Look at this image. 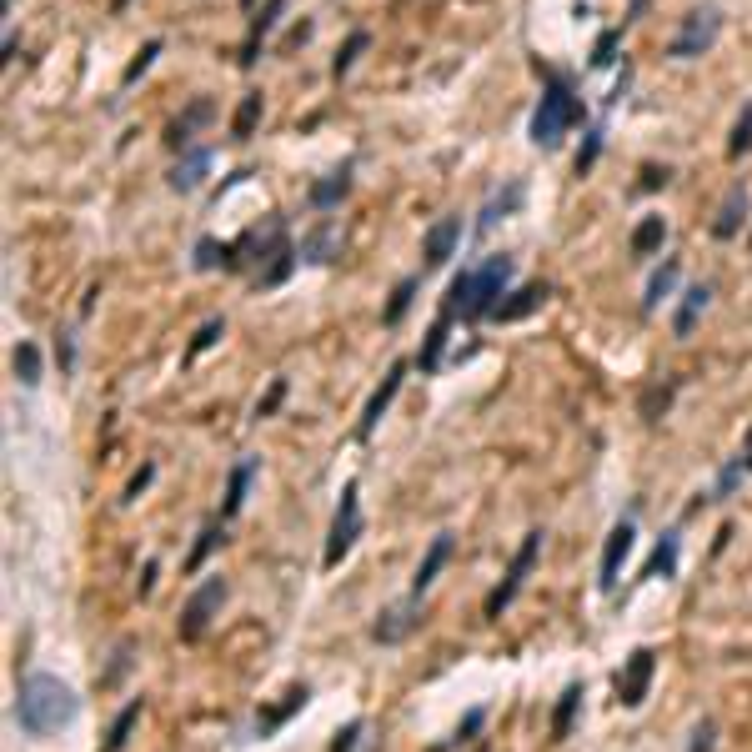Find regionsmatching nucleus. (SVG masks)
Masks as SVG:
<instances>
[{"label": "nucleus", "mask_w": 752, "mask_h": 752, "mask_svg": "<svg viewBox=\"0 0 752 752\" xmlns=\"http://www.w3.org/2000/svg\"><path fill=\"white\" fill-rule=\"evenodd\" d=\"M136 722H141V697H131V702L116 712V722H111V732H106V742H101L96 752H126V742H131Z\"/></svg>", "instance_id": "5701e85b"}, {"label": "nucleus", "mask_w": 752, "mask_h": 752, "mask_svg": "<svg viewBox=\"0 0 752 752\" xmlns=\"http://www.w3.org/2000/svg\"><path fill=\"white\" fill-rule=\"evenodd\" d=\"M742 477H752V472H747V462H742V452H737V457L717 472V487L707 492V502H727V497H732V487H737Z\"/></svg>", "instance_id": "7c9ffc66"}, {"label": "nucleus", "mask_w": 752, "mask_h": 752, "mask_svg": "<svg viewBox=\"0 0 752 752\" xmlns=\"http://www.w3.org/2000/svg\"><path fill=\"white\" fill-rule=\"evenodd\" d=\"M742 462H747V472H752V427H747V442H742Z\"/></svg>", "instance_id": "3c124183"}, {"label": "nucleus", "mask_w": 752, "mask_h": 752, "mask_svg": "<svg viewBox=\"0 0 752 752\" xmlns=\"http://www.w3.org/2000/svg\"><path fill=\"white\" fill-rule=\"evenodd\" d=\"M281 402H286V376H276L271 392L256 402V417H261V422H266V417H276V407H281Z\"/></svg>", "instance_id": "79ce46f5"}, {"label": "nucleus", "mask_w": 752, "mask_h": 752, "mask_svg": "<svg viewBox=\"0 0 752 752\" xmlns=\"http://www.w3.org/2000/svg\"><path fill=\"white\" fill-rule=\"evenodd\" d=\"M667 186V166H642V191H657Z\"/></svg>", "instance_id": "de8ad7c7"}, {"label": "nucleus", "mask_w": 752, "mask_h": 752, "mask_svg": "<svg viewBox=\"0 0 752 752\" xmlns=\"http://www.w3.org/2000/svg\"><path fill=\"white\" fill-rule=\"evenodd\" d=\"M447 331H452V316L442 311V316L432 321V331H427L422 351H417V366H422V371H437V366H442V351H447Z\"/></svg>", "instance_id": "393cba45"}, {"label": "nucleus", "mask_w": 752, "mask_h": 752, "mask_svg": "<svg viewBox=\"0 0 752 752\" xmlns=\"http://www.w3.org/2000/svg\"><path fill=\"white\" fill-rule=\"evenodd\" d=\"M512 276H517L512 256H487L482 266H472V271L452 276L442 311H447V316H457V311H462V321H482V316H492V311L502 306V296H507Z\"/></svg>", "instance_id": "f03ea898"}, {"label": "nucleus", "mask_w": 752, "mask_h": 752, "mask_svg": "<svg viewBox=\"0 0 752 752\" xmlns=\"http://www.w3.org/2000/svg\"><path fill=\"white\" fill-rule=\"evenodd\" d=\"M281 11H286V0H266V6H261V16L251 21V41H246V56H241V66H251V61H256V51H261V41L271 36V26L281 21Z\"/></svg>", "instance_id": "a878e982"}, {"label": "nucleus", "mask_w": 752, "mask_h": 752, "mask_svg": "<svg viewBox=\"0 0 752 752\" xmlns=\"http://www.w3.org/2000/svg\"><path fill=\"white\" fill-rule=\"evenodd\" d=\"M156 56H161V41H146V46L136 51V61L126 66V76H121V86H136V81H141V76L151 71V61H156Z\"/></svg>", "instance_id": "58836bf2"}, {"label": "nucleus", "mask_w": 752, "mask_h": 752, "mask_svg": "<svg viewBox=\"0 0 752 752\" xmlns=\"http://www.w3.org/2000/svg\"><path fill=\"white\" fill-rule=\"evenodd\" d=\"M221 336H226V321H221V316L201 321V331H196V336H191V346H186V361H196L201 351H211V346H216Z\"/></svg>", "instance_id": "f704fd0d"}, {"label": "nucleus", "mask_w": 752, "mask_h": 752, "mask_svg": "<svg viewBox=\"0 0 752 752\" xmlns=\"http://www.w3.org/2000/svg\"><path fill=\"white\" fill-rule=\"evenodd\" d=\"M412 296H417V281L407 276V281H397V291H392V301H387V311H382V321L387 326H397L402 316H407V306H412Z\"/></svg>", "instance_id": "4c0bfd02"}, {"label": "nucleus", "mask_w": 752, "mask_h": 752, "mask_svg": "<svg viewBox=\"0 0 752 752\" xmlns=\"http://www.w3.org/2000/svg\"><path fill=\"white\" fill-rule=\"evenodd\" d=\"M81 717V697L71 682H61L56 672H31L21 677V692H16V722L26 737H51L61 727H71Z\"/></svg>", "instance_id": "f257e3e1"}, {"label": "nucleus", "mask_w": 752, "mask_h": 752, "mask_svg": "<svg viewBox=\"0 0 752 752\" xmlns=\"http://www.w3.org/2000/svg\"><path fill=\"white\" fill-rule=\"evenodd\" d=\"M517 206H522V186H507L502 196H492V201H487V211H482L477 231H492V226H497V221H502L507 211H517Z\"/></svg>", "instance_id": "c756f323"}, {"label": "nucleus", "mask_w": 752, "mask_h": 752, "mask_svg": "<svg viewBox=\"0 0 752 752\" xmlns=\"http://www.w3.org/2000/svg\"><path fill=\"white\" fill-rule=\"evenodd\" d=\"M251 477H256V457H241L226 477V502H221V522H231L241 507H246V492H251Z\"/></svg>", "instance_id": "4468645a"}, {"label": "nucleus", "mask_w": 752, "mask_h": 752, "mask_svg": "<svg viewBox=\"0 0 752 752\" xmlns=\"http://www.w3.org/2000/svg\"><path fill=\"white\" fill-rule=\"evenodd\" d=\"M447 557H452V532H437L432 547H427V557H422V567H417V577H412V597H422L437 582V572L447 567Z\"/></svg>", "instance_id": "2eb2a0df"}, {"label": "nucleus", "mask_w": 752, "mask_h": 752, "mask_svg": "<svg viewBox=\"0 0 752 752\" xmlns=\"http://www.w3.org/2000/svg\"><path fill=\"white\" fill-rule=\"evenodd\" d=\"M256 121H261V91H246L241 106H236V116H231V136H236V141H251V136H256Z\"/></svg>", "instance_id": "cd10ccee"}, {"label": "nucleus", "mask_w": 752, "mask_h": 752, "mask_svg": "<svg viewBox=\"0 0 752 752\" xmlns=\"http://www.w3.org/2000/svg\"><path fill=\"white\" fill-rule=\"evenodd\" d=\"M652 672H657V652L652 647H637L617 677V692H622V707H642L647 702V687H652Z\"/></svg>", "instance_id": "9d476101"}, {"label": "nucleus", "mask_w": 752, "mask_h": 752, "mask_svg": "<svg viewBox=\"0 0 752 752\" xmlns=\"http://www.w3.org/2000/svg\"><path fill=\"white\" fill-rule=\"evenodd\" d=\"M211 116H216V106H211L206 96H201V101H191V111H186L181 121H171V131H166V146H171V151H191V131H196V126H206Z\"/></svg>", "instance_id": "dca6fc26"}, {"label": "nucleus", "mask_w": 752, "mask_h": 752, "mask_svg": "<svg viewBox=\"0 0 752 752\" xmlns=\"http://www.w3.org/2000/svg\"><path fill=\"white\" fill-rule=\"evenodd\" d=\"M241 6H256V0H241Z\"/></svg>", "instance_id": "864d4df0"}, {"label": "nucleus", "mask_w": 752, "mask_h": 752, "mask_svg": "<svg viewBox=\"0 0 752 752\" xmlns=\"http://www.w3.org/2000/svg\"><path fill=\"white\" fill-rule=\"evenodd\" d=\"M707 301H712V286H687V291H682V306H677V316H672V331H677V336H692V326H697V316L707 311Z\"/></svg>", "instance_id": "4be33fe9"}, {"label": "nucleus", "mask_w": 752, "mask_h": 752, "mask_svg": "<svg viewBox=\"0 0 752 752\" xmlns=\"http://www.w3.org/2000/svg\"><path fill=\"white\" fill-rule=\"evenodd\" d=\"M717 36H722V11L717 6H697V11L682 16L677 36L667 41V56L672 61H697V56H707L717 46Z\"/></svg>", "instance_id": "20e7f679"}, {"label": "nucleus", "mask_w": 752, "mask_h": 752, "mask_svg": "<svg viewBox=\"0 0 752 752\" xmlns=\"http://www.w3.org/2000/svg\"><path fill=\"white\" fill-rule=\"evenodd\" d=\"M211 161H216V156H211L206 146H191V151H181V161L171 166V191H181V196H186V191H196V186L206 181Z\"/></svg>", "instance_id": "f8f14e48"}, {"label": "nucleus", "mask_w": 752, "mask_h": 752, "mask_svg": "<svg viewBox=\"0 0 752 752\" xmlns=\"http://www.w3.org/2000/svg\"><path fill=\"white\" fill-rule=\"evenodd\" d=\"M156 587V562H146V572H141V592H151Z\"/></svg>", "instance_id": "8fccbe9b"}, {"label": "nucleus", "mask_w": 752, "mask_h": 752, "mask_svg": "<svg viewBox=\"0 0 752 752\" xmlns=\"http://www.w3.org/2000/svg\"><path fill=\"white\" fill-rule=\"evenodd\" d=\"M542 301H547V286H542V281H532V286L512 291V301H502V306L492 311V321H522V316H532Z\"/></svg>", "instance_id": "a211bd4d"}, {"label": "nucleus", "mask_w": 752, "mask_h": 752, "mask_svg": "<svg viewBox=\"0 0 752 752\" xmlns=\"http://www.w3.org/2000/svg\"><path fill=\"white\" fill-rule=\"evenodd\" d=\"M747 146H752V106H747V111L737 116V126H732V141H727V156L737 161V156H742Z\"/></svg>", "instance_id": "ea45409f"}, {"label": "nucleus", "mask_w": 752, "mask_h": 752, "mask_svg": "<svg viewBox=\"0 0 752 752\" xmlns=\"http://www.w3.org/2000/svg\"><path fill=\"white\" fill-rule=\"evenodd\" d=\"M151 477H156V467H151V462H146V467H141V472H136V477H131V487H126V502H136V497H141V492H146V487H151Z\"/></svg>", "instance_id": "a18cd8bd"}, {"label": "nucleus", "mask_w": 752, "mask_h": 752, "mask_svg": "<svg viewBox=\"0 0 752 752\" xmlns=\"http://www.w3.org/2000/svg\"><path fill=\"white\" fill-rule=\"evenodd\" d=\"M577 121H582V101L572 96V81H567L562 71H547V91H542V101H537V111H532V146L557 151L562 136H567Z\"/></svg>", "instance_id": "7ed1b4c3"}, {"label": "nucleus", "mask_w": 752, "mask_h": 752, "mask_svg": "<svg viewBox=\"0 0 752 752\" xmlns=\"http://www.w3.org/2000/svg\"><path fill=\"white\" fill-rule=\"evenodd\" d=\"M366 46H371V36H366V31H351V36H346V46H341V51H336V61H331V76L341 81V76L356 66V56H361Z\"/></svg>", "instance_id": "2f4dec72"}, {"label": "nucleus", "mask_w": 752, "mask_h": 752, "mask_svg": "<svg viewBox=\"0 0 752 752\" xmlns=\"http://www.w3.org/2000/svg\"><path fill=\"white\" fill-rule=\"evenodd\" d=\"M361 727H366L361 717H356V722H346V727L336 732V742H331L326 752H356V737H361Z\"/></svg>", "instance_id": "c03bdc74"}, {"label": "nucleus", "mask_w": 752, "mask_h": 752, "mask_svg": "<svg viewBox=\"0 0 752 752\" xmlns=\"http://www.w3.org/2000/svg\"><path fill=\"white\" fill-rule=\"evenodd\" d=\"M712 747H717V722H697V727H692L687 752H712Z\"/></svg>", "instance_id": "37998d69"}, {"label": "nucleus", "mask_w": 752, "mask_h": 752, "mask_svg": "<svg viewBox=\"0 0 752 752\" xmlns=\"http://www.w3.org/2000/svg\"><path fill=\"white\" fill-rule=\"evenodd\" d=\"M482 722H487V712H482V707H472V712L462 717V727H457V742H472V732H477Z\"/></svg>", "instance_id": "49530a36"}, {"label": "nucleus", "mask_w": 752, "mask_h": 752, "mask_svg": "<svg viewBox=\"0 0 752 752\" xmlns=\"http://www.w3.org/2000/svg\"><path fill=\"white\" fill-rule=\"evenodd\" d=\"M457 241H462V216H442L432 231H427V241H422V256H427V271H437V266H447L452 256H457Z\"/></svg>", "instance_id": "9b49d317"}, {"label": "nucleus", "mask_w": 752, "mask_h": 752, "mask_svg": "<svg viewBox=\"0 0 752 752\" xmlns=\"http://www.w3.org/2000/svg\"><path fill=\"white\" fill-rule=\"evenodd\" d=\"M221 602H226V582H221V577H211L206 587H196V592H191V602L181 607V622H176L181 642H201V637L211 632V622H216Z\"/></svg>", "instance_id": "0eeeda50"}, {"label": "nucleus", "mask_w": 752, "mask_h": 752, "mask_svg": "<svg viewBox=\"0 0 752 752\" xmlns=\"http://www.w3.org/2000/svg\"><path fill=\"white\" fill-rule=\"evenodd\" d=\"M617 46H622V26L602 31V36H597V46H592V71H607V66L617 61Z\"/></svg>", "instance_id": "e433bc0d"}, {"label": "nucleus", "mask_w": 752, "mask_h": 752, "mask_svg": "<svg viewBox=\"0 0 752 752\" xmlns=\"http://www.w3.org/2000/svg\"><path fill=\"white\" fill-rule=\"evenodd\" d=\"M742 216H747V186H732V191H727V201L717 206L712 236H717V241H732V236H737V226H742Z\"/></svg>", "instance_id": "f3484780"}, {"label": "nucleus", "mask_w": 752, "mask_h": 752, "mask_svg": "<svg viewBox=\"0 0 752 752\" xmlns=\"http://www.w3.org/2000/svg\"><path fill=\"white\" fill-rule=\"evenodd\" d=\"M216 266H231V246L201 236V241H196V271H216Z\"/></svg>", "instance_id": "72a5a7b5"}, {"label": "nucleus", "mask_w": 752, "mask_h": 752, "mask_svg": "<svg viewBox=\"0 0 752 752\" xmlns=\"http://www.w3.org/2000/svg\"><path fill=\"white\" fill-rule=\"evenodd\" d=\"M582 682H567L562 697H557V712H552V742H567L572 737V722H577V707H582Z\"/></svg>", "instance_id": "6ab92c4d"}, {"label": "nucleus", "mask_w": 752, "mask_h": 752, "mask_svg": "<svg viewBox=\"0 0 752 752\" xmlns=\"http://www.w3.org/2000/svg\"><path fill=\"white\" fill-rule=\"evenodd\" d=\"M417 602H422V597H407V602H397V607H387L382 617H376V627H371V637H376V642H402V637H407V632L417 627V617H412V612H417Z\"/></svg>", "instance_id": "ddd939ff"}, {"label": "nucleus", "mask_w": 752, "mask_h": 752, "mask_svg": "<svg viewBox=\"0 0 752 752\" xmlns=\"http://www.w3.org/2000/svg\"><path fill=\"white\" fill-rule=\"evenodd\" d=\"M537 557H542V532H527L522 537V547H517V557H512V567H507V577L487 592V617H502L507 607H512V597L527 587V577H532V567H537Z\"/></svg>", "instance_id": "423d86ee"}, {"label": "nucleus", "mask_w": 752, "mask_h": 752, "mask_svg": "<svg viewBox=\"0 0 752 752\" xmlns=\"http://www.w3.org/2000/svg\"><path fill=\"white\" fill-rule=\"evenodd\" d=\"M16 376H21V387H36V382H41V351H36L31 341L16 346Z\"/></svg>", "instance_id": "c9c22d12"}, {"label": "nucleus", "mask_w": 752, "mask_h": 752, "mask_svg": "<svg viewBox=\"0 0 752 752\" xmlns=\"http://www.w3.org/2000/svg\"><path fill=\"white\" fill-rule=\"evenodd\" d=\"M597 156H602V126H592V131H587V146L577 151V176H587V171L597 166Z\"/></svg>", "instance_id": "a19ab883"}, {"label": "nucleus", "mask_w": 752, "mask_h": 752, "mask_svg": "<svg viewBox=\"0 0 752 752\" xmlns=\"http://www.w3.org/2000/svg\"><path fill=\"white\" fill-rule=\"evenodd\" d=\"M402 382H407V361H392V366H387V376H382V387L371 392V402H366V412H361V422H356V437H361V442L376 432V422L387 417V407L397 402Z\"/></svg>", "instance_id": "1a4fd4ad"}, {"label": "nucleus", "mask_w": 752, "mask_h": 752, "mask_svg": "<svg viewBox=\"0 0 752 752\" xmlns=\"http://www.w3.org/2000/svg\"><path fill=\"white\" fill-rule=\"evenodd\" d=\"M126 6H131V0H111V11H116V16H121V11H126Z\"/></svg>", "instance_id": "603ef678"}, {"label": "nucleus", "mask_w": 752, "mask_h": 752, "mask_svg": "<svg viewBox=\"0 0 752 752\" xmlns=\"http://www.w3.org/2000/svg\"><path fill=\"white\" fill-rule=\"evenodd\" d=\"M331 246H336V226L331 221H316L306 236H301V261H311V266H321V261H331Z\"/></svg>", "instance_id": "b1692460"}, {"label": "nucleus", "mask_w": 752, "mask_h": 752, "mask_svg": "<svg viewBox=\"0 0 752 752\" xmlns=\"http://www.w3.org/2000/svg\"><path fill=\"white\" fill-rule=\"evenodd\" d=\"M677 552H682L677 532H662V542H657V552H652V562H647L642 577H672L677 572Z\"/></svg>", "instance_id": "c85d7f7f"}, {"label": "nucleus", "mask_w": 752, "mask_h": 752, "mask_svg": "<svg viewBox=\"0 0 752 752\" xmlns=\"http://www.w3.org/2000/svg\"><path fill=\"white\" fill-rule=\"evenodd\" d=\"M346 191H351V166H341V171L321 176V181L311 186V196H306V201H311L316 211H331L336 201H346Z\"/></svg>", "instance_id": "aec40b11"}, {"label": "nucleus", "mask_w": 752, "mask_h": 752, "mask_svg": "<svg viewBox=\"0 0 752 752\" xmlns=\"http://www.w3.org/2000/svg\"><path fill=\"white\" fill-rule=\"evenodd\" d=\"M667 241V221L662 216H642L637 231H632V256H657Z\"/></svg>", "instance_id": "bb28decb"}, {"label": "nucleus", "mask_w": 752, "mask_h": 752, "mask_svg": "<svg viewBox=\"0 0 752 752\" xmlns=\"http://www.w3.org/2000/svg\"><path fill=\"white\" fill-rule=\"evenodd\" d=\"M632 542H637V522L622 517V522L607 532V542H602V572H597V587H602V592H617V577H622V562L632 557Z\"/></svg>", "instance_id": "6e6552de"}, {"label": "nucleus", "mask_w": 752, "mask_h": 752, "mask_svg": "<svg viewBox=\"0 0 752 752\" xmlns=\"http://www.w3.org/2000/svg\"><path fill=\"white\" fill-rule=\"evenodd\" d=\"M677 276H682V261L677 256H667L657 271H652V281H647V296H642V311H657L667 296H672V286H677Z\"/></svg>", "instance_id": "412c9836"}, {"label": "nucleus", "mask_w": 752, "mask_h": 752, "mask_svg": "<svg viewBox=\"0 0 752 752\" xmlns=\"http://www.w3.org/2000/svg\"><path fill=\"white\" fill-rule=\"evenodd\" d=\"M56 351H61V371H71V361H76V351H71V336L61 331V341H56Z\"/></svg>", "instance_id": "09e8293b"}, {"label": "nucleus", "mask_w": 752, "mask_h": 752, "mask_svg": "<svg viewBox=\"0 0 752 752\" xmlns=\"http://www.w3.org/2000/svg\"><path fill=\"white\" fill-rule=\"evenodd\" d=\"M216 542H221V517L201 527V537H196V547H191V557H186V572H201V562L216 552Z\"/></svg>", "instance_id": "473e14b6"}, {"label": "nucleus", "mask_w": 752, "mask_h": 752, "mask_svg": "<svg viewBox=\"0 0 752 752\" xmlns=\"http://www.w3.org/2000/svg\"><path fill=\"white\" fill-rule=\"evenodd\" d=\"M361 537V487L346 482L341 487V502H336V517H331V532H326V552H321V567H341V557L356 547Z\"/></svg>", "instance_id": "39448f33"}]
</instances>
